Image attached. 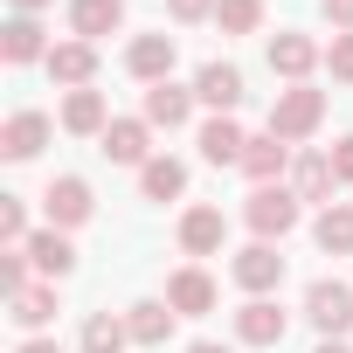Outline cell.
<instances>
[{
  "mask_svg": "<svg viewBox=\"0 0 353 353\" xmlns=\"http://www.w3.org/2000/svg\"><path fill=\"white\" fill-rule=\"evenodd\" d=\"M319 118H325V90H312V83H291V90L270 104V132H277V139H312Z\"/></svg>",
  "mask_w": 353,
  "mask_h": 353,
  "instance_id": "6da1fadb",
  "label": "cell"
},
{
  "mask_svg": "<svg viewBox=\"0 0 353 353\" xmlns=\"http://www.w3.org/2000/svg\"><path fill=\"white\" fill-rule=\"evenodd\" d=\"M243 215H250V229H256L263 243H270V236H291V229H298V194L270 181V188H256V194H250V208H243Z\"/></svg>",
  "mask_w": 353,
  "mask_h": 353,
  "instance_id": "7a4b0ae2",
  "label": "cell"
},
{
  "mask_svg": "<svg viewBox=\"0 0 353 353\" xmlns=\"http://www.w3.org/2000/svg\"><path fill=\"white\" fill-rule=\"evenodd\" d=\"M305 319H312L325 339H339V332L353 325V291H346V284H332V277H319V284L305 291Z\"/></svg>",
  "mask_w": 353,
  "mask_h": 353,
  "instance_id": "3957f363",
  "label": "cell"
},
{
  "mask_svg": "<svg viewBox=\"0 0 353 353\" xmlns=\"http://www.w3.org/2000/svg\"><path fill=\"white\" fill-rule=\"evenodd\" d=\"M42 208H49V229H77V222H90V181H77V173H63V181H49V194H42Z\"/></svg>",
  "mask_w": 353,
  "mask_h": 353,
  "instance_id": "277c9868",
  "label": "cell"
},
{
  "mask_svg": "<svg viewBox=\"0 0 353 353\" xmlns=\"http://www.w3.org/2000/svg\"><path fill=\"white\" fill-rule=\"evenodd\" d=\"M194 97H201V104H215V111L229 118V111L243 104V70H236V63H201V77H194Z\"/></svg>",
  "mask_w": 353,
  "mask_h": 353,
  "instance_id": "5b68a950",
  "label": "cell"
},
{
  "mask_svg": "<svg viewBox=\"0 0 353 353\" xmlns=\"http://www.w3.org/2000/svg\"><path fill=\"white\" fill-rule=\"evenodd\" d=\"M332 188H339L332 152H305V159L291 166V194H298V201H325V208H332Z\"/></svg>",
  "mask_w": 353,
  "mask_h": 353,
  "instance_id": "8992f818",
  "label": "cell"
},
{
  "mask_svg": "<svg viewBox=\"0 0 353 353\" xmlns=\"http://www.w3.org/2000/svg\"><path fill=\"white\" fill-rule=\"evenodd\" d=\"M284 166H291V145H284L277 132H256V139L243 145V173H250L256 188H270L277 173H284Z\"/></svg>",
  "mask_w": 353,
  "mask_h": 353,
  "instance_id": "52a82bcc",
  "label": "cell"
},
{
  "mask_svg": "<svg viewBox=\"0 0 353 353\" xmlns=\"http://www.w3.org/2000/svg\"><path fill=\"white\" fill-rule=\"evenodd\" d=\"M277 277H284V256H277L270 243H250V250L236 256V284H243V291L263 298V291H277Z\"/></svg>",
  "mask_w": 353,
  "mask_h": 353,
  "instance_id": "ba28073f",
  "label": "cell"
},
{
  "mask_svg": "<svg viewBox=\"0 0 353 353\" xmlns=\"http://www.w3.org/2000/svg\"><path fill=\"white\" fill-rule=\"evenodd\" d=\"M236 339H243V346H277V339H284V312H277L270 298H250V305L236 312Z\"/></svg>",
  "mask_w": 353,
  "mask_h": 353,
  "instance_id": "9c48e42d",
  "label": "cell"
},
{
  "mask_svg": "<svg viewBox=\"0 0 353 353\" xmlns=\"http://www.w3.org/2000/svg\"><path fill=\"white\" fill-rule=\"evenodd\" d=\"M42 145H49V118L42 111H14L8 132H0V152H8V159H35Z\"/></svg>",
  "mask_w": 353,
  "mask_h": 353,
  "instance_id": "30bf717a",
  "label": "cell"
},
{
  "mask_svg": "<svg viewBox=\"0 0 353 353\" xmlns=\"http://www.w3.org/2000/svg\"><path fill=\"white\" fill-rule=\"evenodd\" d=\"M125 70L145 77V83H166V70H173V35H139V42L125 49Z\"/></svg>",
  "mask_w": 353,
  "mask_h": 353,
  "instance_id": "8fae6325",
  "label": "cell"
},
{
  "mask_svg": "<svg viewBox=\"0 0 353 353\" xmlns=\"http://www.w3.org/2000/svg\"><path fill=\"white\" fill-rule=\"evenodd\" d=\"M49 77L90 90V77H97V49H90V42H56V49H49Z\"/></svg>",
  "mask_w": 353,
  "mask_h": 353,
  "instance_id": "7c38bea8",
  "label": "cell"
},
{
  "mask_svg": "<svg viewBox=\"0 0 353 353\" xmlns=\"http://www.w3.org/2000/svg\"><path fill=\"white\" fill-rule=\"evenodd\" d=\"M145 118H111L104 125V159H118V166H145Z\"/></svg>",
  "mask_w": 353,
  "mask_h": 353,
  "instance_id": "4fadbf2b",
  "label": "cell"
},
{
  "mask_svg": "<svg viewBox=\"0 0 353 353\" xmlns=\"http://www.w3.org/2000/svg\"><path fill=\"white\" fill-rule=\"evenodd\" d=\"M243 145H250V139H243L236 118H208V125H201V159H208V166H243Z\"/></svg>",
  "mask_w": 353,
  "mask_h": 353,
  "instance_id": "5bb4252c",
  "label": "cell"
},
{
  "mask_svg": "<svg viewBox=\"0 0 353 353\" xmlns=\"http://www.w3.org/2000/svg\"><path fill=\"white\" fill-rule=\"evenodd\" d=\"M21 250H28V263H35L42 277H70V270H77V250H70L63 229H42V236H28Z\"/></svg>",
  "mask_w": 353,
  "mask_h": 353,
  "instance_id": "9a60e30c",
  "label": "cell"
},
{
  "mask_svg": "<svg viewBox=\"0 0 353 353\" xmlns=\"http://www.w3.org/2000/svg\"><path fill=\"white\" fill-rule=\"evenodd\" d=\"M125 21V0H70V28H77V42H97V35H111Z\"/></svg>",
  "mask_w": 353,
  "mask_h": 353,
  "instance_id": "2e32d148",
  "label": "cell"
},
{
  "mask_svg": "<svg viewBox=\"0 0 353 353\" xmlns=\"http://www.w3.org/2000/svg\"><path fill=\"white\" fill-rule=\"evenodd\" d=\"M166 305L181 312V319H201V312H215V284H208V270H181L166 284Z\"/></svg>",
  "mask_w": 353,
  "mask_h": 353,
  "instance_id": "e0dca14e",
  "label": "cell"
},
{
  "mask_svg": "<svg viewBox=\"0 0 353 353\" xmlns=\"http://www.w3.org/2000/svg\"><path fill=\"white\" fill-rule=\"evenodd\" d=\"M181 250L188 256H215L222 250V208H188L181 215Z\"/></svg>",
  "mask_w": 353,
  "mask_h": 353,
  "instance_id": "ac0fdd59",
  "label": "cell"
},
{
  "mask_svg": "<svg viewBox=\"0 0 353 353\" xmlns=\"http://www.w3.org/2000/svg\"><path fill=\"white\" fill-rule=\"evenodd\" d=\"M188 111H194V90H181V83H152L145 90V125H188Z\"/></svg>",
  "mask_w": 353,
  "mask_h": 353,
  "instance_id": "d6986e66",
  "label": "cell"
},
{
  "mask_svg": "<svg viewBox=\"0 0 353 353\" xmlns=\"http://www.w3.org/2000/svg\"><path fill=\"white\" fill-rule=\"evenodd\" d=\"M0 56H8V63H35V56H49L42 21H35V14H14L8 28H0Z\"/></svg>",
  "mask_w": 353,
  "mask_h": 353,
  "instance_id": "ffe728a7",
  "label": "cell"
},
{
  "mask_svg": "<svg viewBox=\"0 0 353 353\" xmlns=\"http://www.w3.org/2000/svg\"><path fill=\"white\" fill-rule=\"evenodd\" d=\"M312 63H319V42H312V35H277V42H270V70H277V77L298 83Z\"/></svg>",
  "mask_w": 353,
  "mask_h": 353,
  "instance_id": "44dd1931",
  "label": "cell"
},
{
  "mask_svg": "<svg viewBox=\"0 0 353 353\" xmlns=\"http://www.w3.org/2000/svg\"><path fill=\"white\" fill-rule=\"evenodd\" d=\"M139 188H145V201H173V194L188 188V166L181 159H145L139 166Z\"/></svg>",
  "mask_w": 353,
  "mask_h": 353,
  "instance_id": "7402d4cb",
  "label": "cell"
},
{
  "mask_svg": "<svg viewBox=\"0 0 353 353\" xmlns=\"http://www.w3.org/2000/svg\"><path fill=\"white\" fill-rule=\"evenodd\" d=\"M173 319H181V312H173V305H159V298H145V305H132V319H125V325H132V339H139V346H159V339L173 332Z\"/></svg>",
  "mask_w": 353,
  "mask_h": 353,
  "instance_id": "603a6c76",
  "label": "cell"
},
{
  "mask_svg": "<svg viewBox=\"0 0 353 353\" xmlns=\"http://www.w3.org/2000/svg\"><path fill=\"white\" fill-rule=\"evenodd\" d=\"M104 125H111V118H104V97H97V90H70V104H63V132H83V139L97 132V139H104Z\"/></svg>",
  "mask_w": 353,
  "mask_h": 353,
  "instance_id": "cb8c5ba5",
  "label": "cell"
},
{
  "mask_svg": "<svg viewBox=\"0 0 353 353\" xmlns=\"http://www.w3.org/2000/svg\"><path fill=\"white\" fill-rule=\"evenodd\" d=\"M312 236H319V250H325V256H353V208H346V201H332V208L319 215V229H312Z\"/></svg>",
  "mask_w": 353,
  "mask_h": 353,
  "instance_id": "d4e9b609",
  "label": "cell"
},
{
  "mask_svg": "<svg viewBox=\"0 0 353 353\" xmlns=\"http://www.w3.org/2000/svg\"><path fill=\"white\" fill-rule=\"evenodd\" d=\"M8 305H14V325H28V332L56 319V291H49V284H28V291H14Z\"/></svg>",
  "mask_w": 353,
  "mask_h": 353,
  "instance_id": "484cf974",
  "label": "cell"
},
{
  "mask_svg": "<svg viewBox=\"0 0 353 353\" xmlns=\"http://www.w3.org/2000/svg\"><path fill=\"white\" fill-rule=\"evenodd\" d=\"M125 339H132L125 319H111V312H90V319H83V353H118Z\"/></svg>",
  "mask_w": 353,
  "mask_h": 353,
  "instance_id": "4316f807",
  "label": "cell"
},
{
  "mask_svg": "<svg viewBox=\"0 0 353 353\" xmlns=\"http://www.w3.org/2000/svg\"><path fill=\"white\" fill-rule=\"evenodd\" d=\"M215 21H222V35H256L263 0H222V8H215Z\"/></svg>",
  "mask_w": 353,
  "mask_h": 353,
  "instance_id": "83f0119b",
  "label": "cell"
},
{
  "mask_svg": "<svg viewBox=\"0 0 353 353\" xmlns=\"http://www.w3.org/2000/svg\"><path fill=\"white\" fill-rule=\"evenodd\" d=\"M0 243H8V250L28 243V215H21V201H0Z\"/></svg>",
  "mask_w": 353,
  "mask_h": 353,
  "instance_id": "f1b7e54d",
  "label": "cell"
},
{
  "mask_svg": "<svg viewBox=\"0 0 353 353\" xmlns=\"http://www.w3.org/2000/svg\"><path fill=\"white\" fill-rule=\"evenodd\" d=\"M0 291H28V250H8V256H0Z\"/></svg>",
  "mask_w": 353,
  "mask_h": 353,
  "instance_id": "f546056e",
  "label": "cell"
},
{
  "mask_svg": "<svg viewBox=\"0 0 353 353\" xmlns=\"http://www.w3.org/2000/svg\"><path fill=\"white\" fill-rule=\"evenodd\" d=\"M325 63H332V77H339V83H353V28H346V35H332Z\"/></svg>",
  "mask_w": 353,
  "mask_h": 353,
  "instance_id": "4dcf8cb0",
  "label": "cell"
},
{
  "mask_svg": "<svg viewBox=\"0 0 353 353\" xmlns=\"http://www.w3.org/2000/svg\"><path fill=\"white\" fill-rule=\"evenodd\" d=\"M166 8H173V21H201V14L222 8V0H166Z\"/></svg>",
  "mask_w": 353,
  "mask_h": 353,
  "instance_id": "1f68e13d",
  "label": "cell"
},
{
  "mask_svg": "<svg viewBox=\"0 0 353 353\" xmlns=\"http://www.w3.org/2000/svg\"><path fill=\"white\" fill-rule=\"evenodd\" d=\"M319 8H325V21H339V35L353 28V0H319Z\"/></svg>",
  "mask_w": 353,
  "mask_h": 353,
  "instance_id": "d6a6232c",
  "label": "cell"
},
{
  "mask_svg": "<svg viewBox=\"0 0 353 353\" xmlns=\"http://www.w3.org/2000/svg\"><path fill=\"white\" fill-rule=\"evenodd\" d=\"M332 173H339V181H353V139L332 145Z\"/></svg>",
  "mask_w": 353,
  "mask_h": 353,
  "instance_id": "836d02e7",
  "label": "cell"
},
{
  "mask_svg": "<svg viewBox=\"0 0 353 353\" xmlns=\"http://www.w3.org/2000/svg\"><path fill=\"white\" fill-rule=\"evenodd\" d=\"M21 353H63V346H56V339H28Z\"/></svg>",
  "mask_w": 353,
  "mask_h": 353,
  "instance_id": "e575fe53",
  "label": "cell"
},
{
  "mask_svg": "<svg viewBox=\"0 0 353 353\" xmlns=\"http://www.w3.org/2000/svg\"><path fill=\"white\" fill-rule=\"evenodd\" d=\"M188 353H229V346H215V339H201V346H188Z\"/></svg>",
  "mask_w": 353,
  "mask_h": 353,
  "instance_id": "d590c367",
  "label": "cell"
},
{
  "mask_svg": "<svg viewBox=\"0 0 353 353\" xmlns=\"http://www.w3.org/2000/svg\"><path fill=\"white\" fill-rule=\"evenodd\" d=\"M14 8H21V14H35V8H49V0H14Z\"/></svg>",
  "mask_w": 353,
  "mask_h": 353,
  "instance_id": "8d00e7d4",
  "label": "cell"
},
{
  "mask_svg": "<svg viewBox=\"0 0 353 353\" xmlns=\"http://www.w3.org/2000/svg\"><path fill=\"white\" fill-rule=\"evenodd\" d=\"M319 353H346V346H339V339H325V346H319Z\"/></svg>",
  "mask_w": 353,
  "mask_h": 353,
  "instance_id": "74e56055",
  "label": "cell"
}]
</instances>
